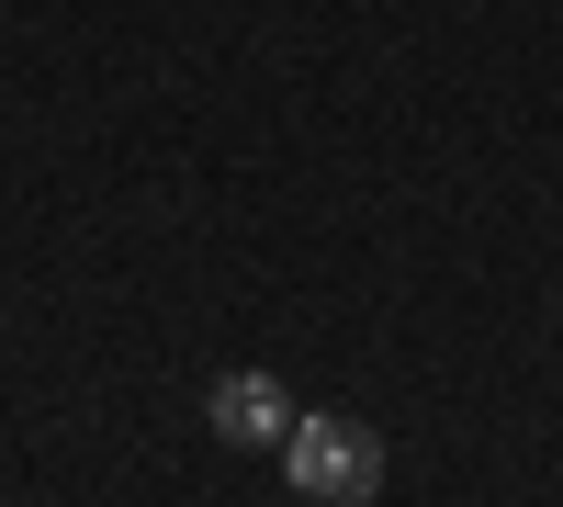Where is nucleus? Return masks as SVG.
I'll list each match as a JSON object with an SVG mask.
<instances>
[{
  "label": "nucleus",
  "instance_id": "1",
  "mask_svg": "<svg viewBox=\"0 0 563 507\" xmlns=\"http://www.w3.org/2000/svg\"><path fill=\"white\" fill-rule=\"evenodd\" d=\"M282 474H294V496H316V507H361L372 485H384V440L327 406V418H294V440H282Z\"/></svg>",
  "mask_w": 563,
  "mask_h": 507
},
{
  "label": "nucleus",
  "instance_id": "2",
  "mask_svg": "<svg viewBox=\"0 0 563 507\" xmlns=\"http://www.w3.org/2000/svg\"><path fill=\"white\" fill-rule=\"evenodd\" d=\"M203 418H214V440H238V451H282V440H294V395H282L271 373H225L203 395Z\"/></svg>",
  "mask_w": 563,
  "mask_h": 507
}]
</instances>
